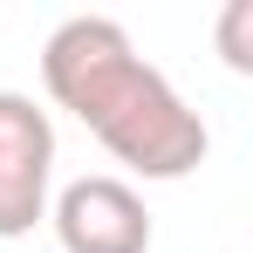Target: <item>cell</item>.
Listing matches in <instances>:
<instances>
[{"mask_svg": "<svg viewBox=\"0 0 253 253\" xmlns=\"http://www.w3.org/2000/svg\"><path fill=\"white\" fill-rule=\"evenodd\" d=\"M55 192V124L35 96L0 89V240H28Z\"/></svg>", "mask_w": 253, "mask_h": 253, "instance_id": "obj_2", "label": "cell"}, {"mask_svg": "<svg viewBox=\"0 0 253 253\" xmlns=\"http://www.w3.org/2000/svg\"><path fill=\"white\" fill-rule=\"evenodd\" d=\"M55 240L62 253H151V212L137 199V185L96 171V178H69L55 192Z\"/></svg>", "mask_w": 253, "mask_h": 253, "instance_id": "obj_3", "label": "cell"}, {"mask_svg": "<svg viewBox=\"0 0 253 253\" xmlns=\"http://www.w3.org/2000/svg\"><path fill=\"white\" fill-rule=\"evenodd\" d=\"M253 0H233V7H226V14H219V55H226V69H240V76H247L253 69Z\"/></svg>", "mask_w": 253, "mask_h": 253, "instance_id": "obj_4", "label": "cell"}, {"mask_svg": "<svg viewBox=\"0 0 253 253\" xmlns=\"http://www.w3.org/2000/svg\"><path fill=\"white\" fill-rule=\"evenodd\" d=\"M42 83L76 124L137 178H192L212 137L199 110L130 48V35L103 14H76L42 42Z\"/></svg>", "mask_w": 253, "mask_h": 253, "instance_id": "obj_1", "label": "cell"}]
</instances>
